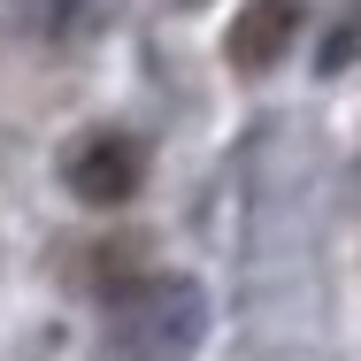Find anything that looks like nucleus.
<instances>
[{"label": "nucleus", "mask_w": 361, "mask_h": 361, "mask_svg": "<svg viewBox=\"0 0 361 361\" xmlns=\"http://www.w3.org/2000/svg\"><path fill=\"white\" fill-rule=\"evenodd\" d=\"M200 285H177V277H154V285L123 292L116 315H108V361H185L200 346Z\"/></svg>", "instance_id": "1"}, {"label": "nucleus", "mask_w": 361, "mask_h": 361, "mask_svg": "<svg viewBox=\"0 0 361 361\" xmlns=\"http://www.w3.org/2000/svg\"><path fill=\"white\" fill-rule=\"evenodd\" d=\"M139 185H146V154H139L131 131H92V139H77V154H70V192L77 200L123 208Z\"/></svg>", "instance_id": "2"}, {"label": "nucleus", "mask_w": 361, "mask_h": 361, "mask_svg": "<svg viewBox=\"0 0 361 361\" xmlns=\"http://www.w3.org/2000/svg\"><path fill=\"white\" fill-rule=\"evenodd\" d=\"M300 23H307L300 0H246L238 23H231V62H238V70H269V62H285L292 39H300Z\"/></svg>", "instance_id": "3"}, {"label": "nucleus", "mask_w": 361, "mask_h": 361, "mask_svg": "<svg viewBox=\"0 0 361 361\" xmlns=\"http://www.w3.org/2000/svg\"><path fill=\"white\" fill-rule=\"evenodd\" d=\"M31 8H39V23H47V31H77V23L92 16V0H31Z\"/></svg>", "instance_id": "4"}, {"label": "nucleus", "mask_w": 361, "mask_h": 361, "mask_svg": "<svg viewBox=\"0 0 361 361\" xmlns=\"http://www.w3.org/2000/svg\"><path fill=\"white\" fill-rule=\"evenodd\" d=\"M354 47H361V8L338 23V31H331V47H323V70H346V62H354Z\"/></svg>", "instance_id": "5"}, {"label": "nucleus", "mask_w": 361, "mask_h": 361, "mask_svg": "<svg viewBox=\"0 0 361 361\" xmlns=\"http://www.w3.org/2000/svg\"><path fill=\"white\" fill-rule=\"evenodd\" d=\"M169 8H200V0H169Z\"/></svg>", "instance_id": "6"}]
</instances>
